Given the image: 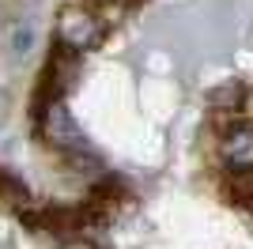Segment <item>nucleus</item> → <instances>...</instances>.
I'll return each mask as SVG.
<instances>
[{
    "label": "nucleus",
    "mask_w": 253,
    "mask_h": 249,
    "mask_svg": "<svg viewBox=\"0 0 253 249\" xmlns=\"http://www.w3.org/2000/svg\"><path fill=\"white\" fill-rule=\"evenodd\" d=\"M102 27L106 23L98 19L87 4H80V0H72V4H64V8L57 11V42H61L68 53L95 49L98 42H102Z\"/></svg>",
    "instance_id": "f257e3e1"
},
{
    "label": "nucleus",
    "mask_w": 253,
    "mask_h": 249,
    "mask_svg": "<svg viewBox=\"0 0 253 249\" xmlns=\"http://www.w3.org/2000/svg\"><path fill=\"white\" fill-rule=\"evenodd\" d=\"M38 124H42L45 144L61 147L64 155L84 151V132H80V124L72 121V114L64 110V102H45L42 110H38Z\"/></svg>",
    "instance_id": "f03ea898"
},
{
    "label": "nucleus",
    "mask_w": 253,
    "mask_h": 249,
    "mask_svg": "<svg viewBox=\"0 0 253 249\" xmlns=\"http://www.w3.org/2000/svg\"><path fill=\"white\" fill-rule=\"evenodd\" d=\"M223 155L234 170H253V124H234L223 140Z\"/></svg>",
    "instance_id": "7ed1b4c3"
},
{
    "label": "nucleus",
    "mask_w": 253,
    "mask_h": 249,
    "mask_svg": "<svg viewBox=\"0 0 253 249\" xmlns=\"http://www.w3.org/2000/svg\"><path fill=\"white\" fill-rule=\"evenodd\" d=\"M242 102H246V87L238 80H223L219 87L208 91V106L211 110H242Z\"/></svg>",
    "instance_id": "20e7f679"
},
{
    "label": "nucleus",
    "mask_w": 253,
    "mask_h": 249,
    "mask_svg": "<svg viewBox=\"0 0 253 249\" xmlns=\"http://www.w3.org/2000/svg\"><path fill=\"white\" fill-rule=\"evenodd\" d=\"M80 4H87L102 23H117L125 15V8H128V0H80Z\"/></svg>",
    "instance_id": "39448f33"
},
{
    "label": "nucleus",
    "mask_w": 253,
    "mask_h": 249,
    "mask_svg": "<svg viewBox=\"0 0 253 249\" xmlns=\"http://www.w3.org/2000/svg\"><path fill=\"white\" fill-rule=\"evenodd\" d=\"M0 200H8L11 208L27 204V189H23V181H15V177L4 174V170H0Z\"/></svg>",
    "instance_id": "423d86ee"
},
{
    "label": "nucleus",
    "mask_w": 253,
    "mask_h": 249,
    "mask_svg": "<svg viewBox=\"0 0 253 249\" xmlns=\"http://www.w3.org/2000/svg\"><path fill=\"white\" fill-rule=\"evenodd\" d=\"M68 163L72 166H80V170H84V174H102V159L98 155H91V151H72V155H68Z\"/></svg>",
    "instance_id": "0eeeda50"
},
{
    "label": "nucleus",
    "mask_w": 253,
    "mask_h": 249,
    "mask_svg": "<svg viewBox=\"0 0 253 249\" xmlns=\"http://www.w3.org/2000/svg\"><path fill=\"white\" fill-rule=\"evenodd\" d=\"M31 38H34V34H31V27H19V31H15V34H11V45H15V49H27V45H31Z\"/></svg>",
    "instance_id": "6e6552de"
},
{
    "label": "nucleus",
    "mask_w": 253,
    "mask_h": 249,
    "mask_svg": "<svg viewBox=\"0 0 253 249\" xmlns=\"http://www.w3.org/2000/svg\"><path fill=\"white\" fill-rule=\"evenodd\" d=\"M61 249H95V246H91V242H84V238H68Z\"/></svg>",
    "instance_id": "1a4fd4ad"
}]
</instances>
